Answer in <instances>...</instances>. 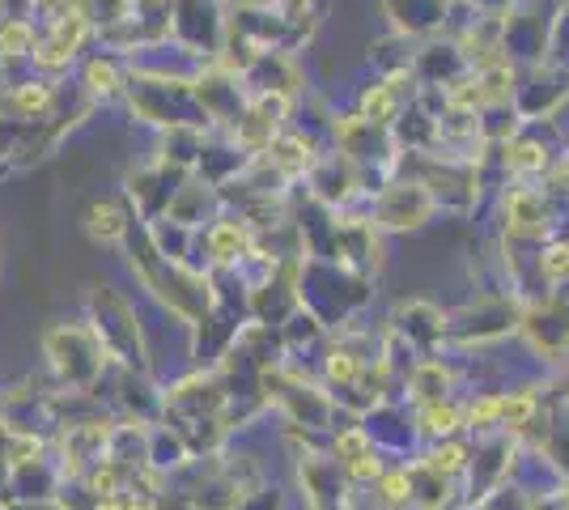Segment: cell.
I'll return each instance as SVG.
<instances>
[{
    "instance_id": "cell-13",
    "label": "cell",
    "mask_w": 569,
    "mask_h": 510,
    "mask_svg": "<svg viewBox=\"0 0 569 510\" xmlns=\"http://www.w3.org/2000/svg\"><path fill=\"white\" fill-rule=\"evenodd\" d=\"M0 510H9V507H4V502H0Z\"/></svg>"
},
{
    "instance_id": "cell-6",
    "label": "cell",
    "mask_w": 569,
    "mask_h": 510,
    "mask_svg": "<svg viewBox=\"0 0 569 510\" xmlns=\"http://www.w3.org/2000/svg\"><path fill=\"white\" fill-rule=\"evenodd\" d=\"M328 370H332V379H340V383H349L357 374V358L353 353H332V362H328Z\"/></svg>"
},
{
    "instance_id": "cell-7",
    "label": "cell",
    "mask_w": 569,
    "mask_h": 510,
    "mask_svg": "<svg viewBox=\"0 0 569 510\" xmlns=\"http://www.w3.org/2000/svg\"><path fill=\"white\" fill-rule=\"evenodd\" d=\"M242 247V234H234V226H221L213 234V251L221 256V260H230V247Z\"/></svg>"
},
{
    "instance_id": "cell-5",
    "label": "cell",
    "mask_w": 569,
    "mask_h": 510,
    "mask_svg": "<svg viewBox=\"0 0 569 510\" xmlns=\"http://www.w3.org/2000/svg\"><path fill=\"white\" fill-rule=\"evenodd\" d=\"M545 277L548 281H566L569 277V247H557L545 256Z\"/></svg>"
},
{
    "instance_id": "cell-9",
    "label": "cell",
    "mask_w": 569,
    "mask_h": 510,
    "mask_svg": "<svg viewBox=\"0 0 569 510\" xmlns=\"http://www.w3.org/2000/svg\"><path fill=\"white\" fill-rule=\"evenodd\" d=\"M545 158H540V149L536 146H519L515 149V158H510V167H540Z\"/></svg>"
},
{
    "instance_id": "cell-2",
    "label": "cell",
    "mask_w": 569,
    "mask_h": 510,
    "mask_svg": "<svg viewBox=\"0 0 569 510\" xmlns=\"http://www.w3.org/2000/svg\"><path fill=\"white\" fill-rule=\"evenodd\" d=\"M459 426H463V413H459L455 404H426V409H421V434L426 438L451 442V434Z\"/></svg>"
},
{
    "instance_id": "cell-4",
    "label": "cell",
    "mask_w": 569,
    "mask_h": 510,
    "mask_svg": "<svg viewBox=\"0 0 569 510\" xmlns=\"http://www.w3.org/2000/svg\"><path fill=\"white\" fill-rule=\"evenodd\" d=\"M90 218H94V221H90V230H94V234H102V239H116L119 230H123L119 213H116V209H107V204H98Z\"/></svg>"
},
{
    "instance_id": "cell-8",
    "label": "cell",
    "mask_w": 569,
    "mask_h": 510,
    "mask_svg": "<svg viewBox=\"0 0 569 510\" xmlns=\"http://www.w3.org/2000/svg\"><path fill=\"white\" fill-rule=\"evenodd\" d=\"M51 102V90H43V86H30V90H22V107L26 111H43Z\"/></svg>"
},
{
    "instance_id": "cell-10",
    "label": "cell",
    "mask_w": 569,
    "mask_h": 510,
    "mask_svg": "<svg viewBox=\"0 0 569 510\" xmlns=\"http://www.w3.org/2000/svg\"><path fill=\"white\" fill-rule=\"evenodd\" d=\"M366 111H370V116H375V120H387V111H391V98L382 94H366Z\"/></svg>"
},
{
    "instance_id": "cell-1",
    "label": "cell",
    "mask_w": 569,
    "mask_h": 510,
    "mask_svg": "<svg viewBox=\"0 0 569 510\" xmlns=\"http://www.w3.org/2000/svg\"><path fill=\"white\" fill-rule=\"evenodd\" d=\"M468 447L463 442H438L433 451H429L426 468L429 472H438V477H447V481H455V477H463L468 472Z\"/></svg>"
},
{
    "instance_id": "cell-3",
    "label": "cell",
    "mask_w": 569,
    "mask_h": 510,
    "mask_svg": "<svg viewBox=\"0 0 569 510\" xmlns=\"http://www.w3.org/2000/svg\"><path fill=\"white\" fill-rule=\"evenodd\" d=\"M463 421H468L472 430H493V426H501V396H480Z\"/></svg>"
},
{
    "instance_id": "cell-11",
    "label": "cell",
    "mask_w": 569,
    "mask_h": 510,
    "mask_svg": "<svg viewBox=\"0 0 569 510\" xmlns=\"http://www.w3.org/2000/svg\"><path fill=\"white\" fill-rule=\"evenodd\" d=\"M26 39H30V34H26V26H9V30L0 34V43H4L9 51H22V48H26Z\"/></svg>"
},
{
    "instance_id": "cell-12",
    "label": "cell",
    "mask_w": 569,
    "mask_h": 510,
    "mask_svg": "<svg viewBox=\"0 0 569 510\" xmlns=\"http://www.w3.org/2000/svg\"><path fill=\"white\" fill-rule=\"evenodd\" d=\"M9 510H69V507L56 498V502H9Z\"/></svg>"
}]
</instances>
